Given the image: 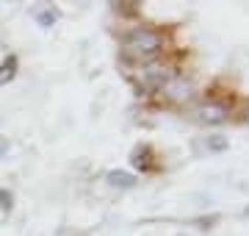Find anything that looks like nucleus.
I'll list each match as a JSON object with an SVG mask.
<instances>
[{
    "instance_id": "9",
    "label": "nucleus",
    "mask_w": 249,
    "mask_h": 236,
    "mask_svg": "<svg viewBox=\"0 0 249 236\" xmlns=\"http://www.w3.org/2000/svg\"><path fill=\"white\" fill-rule=\"evenodd\" d=\"M0 206H3V209H6V211L11 209V192H6V189H0Z\"/></svg>"
},
{
    "instance_id": "6",
    "label": "nucleus",
    "mask_w": 249,
    "mask_h": 236,
    "mask_svg": "<svg viewBox=\"0 0 249 236\" xmlns=\"http://www.w3.org/2000/svg\"><path fill=\"white\" fill-rule=\"evenodd\" d=\"M17 67H19L17 56H6V61L0 64V86H3V83H9V81H14Z\"/></svg>"
},
{
    "instance_id": "11",
    "label": "nucleus",
    "mask_w": 249,
    "mask_h": 236,
    "mask_svg": "<svg viewBox=\"0 0 249 236\" xmlns=\"http://www.w3.org/2000/svg\"><path fill=\"white\" fill-rule=\"evenodd\" d=\"M244 119H247V122H249V106H247V114H244Z\"/></svg>"
},
{
    "instance_id": "2",
    "label": "nucleus",
    "mask_w": 249,
    "mask_h": 236,
    "mask_svg": "<svg viewBox=\"0 0 249 236\" xmlns=\"http://www.w3.org/2000/svg\"><path fill=\"white\" fill-rule=\"evenodd\" d=\"M191 114H194L196 122H205V125H222L224 119H227V106H224V103H199Z\"/></svg>"
},
{
    "instance_id": "1",
    "label": "nucleus",
    "mask_w": 249,
    "mask_h": 236,
    "mask_svg": "<svg viewBox=\"0 0 249 236\" xmlns=\"http://www.w3.org/2000/svg\"><path fill=\"white\" fill-rule=\"evenodd\" d=\"M124 56L127 59H136V61H152L158 59L160 50H163V37L152 28H136L124 37Z\"/></svg>"
},
{
    "instance_id": "10",
    "label": "nucleus",
    "mask_w": 249,
    "mask_h": 236,
    "mask_svg": "<svg viewBox=\"0 0 249 236\" xmlns=\"http://www.w3.org/2000/svg\"><path fill=\"white\" fill-rule=\"evenodd\" d=\"M0 153H6V139L0 137Z\"/></svg>"
},
{
    "instance_id": "5",
    "label": "nucleus",
    "mask_w": 249,
    "mask_h": 236,
    "mask_svg": "<svg viewBox=\"0 0 249 236\" xmlns=\"http://www.w3.org/2000/svg\"><path fill=\"white\" fill-rule=\"evenodd\" d=\"M163 89H166V95H169L172 100H188L191 98V86L188 83H180V81H166L163 83Z\"/></svg>"
},
{
    "instance_id": "3",
    "label": "nucleus",
    "mask_w": 249,
    "mask_h": 236,
    "mask_svg": "<svg viewBox=\"0 0 249 236\" xmlns=\"http://www.w3.org/2000/svg\"><path fill=\"white\" fill-rule=\"evenodd\" d=\"M133 164L142 170V173H147V170H152L155 164H152V150L147 145H142V147H136L133 150Z\"/></svg>"
},
{
    "instance_id": "4",
    "label": "nucleus",
    "mask_w": 249,
    "mask_h": 236,
    "mask_svg": "<svg viewBox=\"0 0 249 236\" xmlns=\"http://www.w3.org/2000/svg\"><path fill=\"white\" fill-rule=\"evenodd\" d=\"M34 17L42 28H50V25H55V20H58V9H55V6H42V9L34 11Z\"/></svg>"
},
{
    "instance_id": "8",
    "label": "nucleus",
    "mask_w": 249,
    "mask_h": 236,
    "mask_svg": "<svg viewBox=\"0 0 249 236\" xmlns=\"http://www.w3.org/2000/svg\"><path fill=\"white\" fill-rule=\"evenodd\" d=\"M205 145L211 147V150H227V139H224V137H213V139H208Z\"/></svg>"
},
{
    "instance_id": "7",
    "label": "nucleus",
    "mask_w": 249,
    "mask_h": 236,
    "mask_svg": "<svg viewBox=\"0 0 249 236\" xmlns=\"http://www.w3.org/2000/svg\"><path fill=\"white\" fill-rule=\"evenodd\" d=\"M108 181H111V186H119V189H130L136 183V178L133 175H127V173H108Z\"/></svg>"
}]
</instances>
